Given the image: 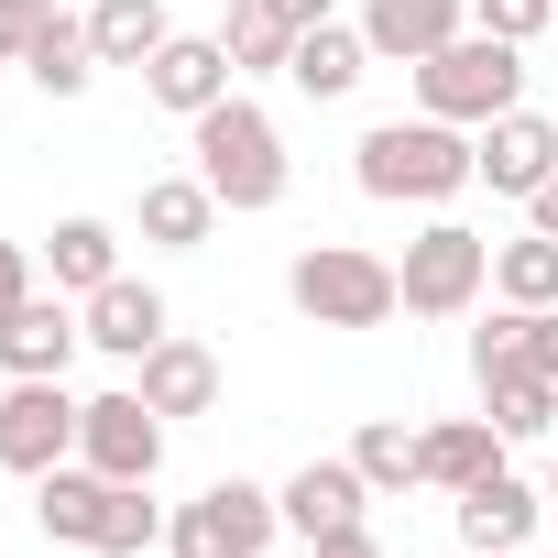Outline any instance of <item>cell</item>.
I'll use <instances>...</instances> for the list:
<instances>
[{
  "instance_id": "obj_1",
  "label": "cell",
  "mask_w": 558,
  "mask_h": 558,
  "mask_svg": "<svg viewBox=\"0 0 558 558\" xmlns=\"http://www.w3.org/2000/svg\"><path fill=\"white\" fill-rule=\"evenodd\" d=\"M351 175H362V197H384V208H449L460 186H482V143L460 132V121H373L362 132V154H351Z\"/></svg>"
},
{
  "instance_id": "obj_2",
  "label": "cell",
  "mask_w": 558,
  "mask_h": 558,
  "mask_svg": "<svg viewBox=\"0 0 558 558\" xmlns=\"http://www.w3.org/2000/svg\"><path fill=\"white\" fill-rule=\"evenodd\" d=\"M186 143H197V175H208V197H219L230 219H252V208L286 197V132H274V110H252L241 88H230L219 110H197Z\"/></svg>"
},
{
  "instance_id": "obj_3",
  "label": "cell",
  "mask_w": 558,
  "mask_h": 558,
  "mask_svg": "<svg viewBox=\"0 0 558 558\" xmlns=\"http://www.w3.org/2000/svg\"><path fill=\"white\" fill-rule=\"evenodd\" d=\"M286 296H296V318H318V329H384L405 296H395V263L384 252H362V241H307L296 263H286Z\"/></svg>"
},
{
  "instance_id": "obj_4",
  "label": "cell",
  "mask_w": 558,
  "mask_h": 558,
  "mask_svg": "<svg viewBox=\"0 0 558 558\" xmlns=\"http://www.w3.org/2000/svg\"><path fill=\"white\" fill-rule=\"evenodd\" d=\"M514 99H525V45H504V34H460V45H438V56L416 66V110H427V121L482 132V121H504Z\"/></svg>"
},
{
  "instance_id": "obj_5",
  "label": "cell",
  "mask_w": 558,
  "mask_h": 558,
  "mask_svg": "<svg viewBox=\"0 0 558 558\" xmlns=\"http://www.w3.org/2000/svg\"><path fill=\"white\" fill-rule=\"evenodd\" d=\"M482 286H493V241H482V230H460V219H427V230L405 241V263H395L405 318H471V307H482Z\"/></svg>"
},
{
  "instance_id": "obj_6",
  "label": "cell",
  "mask_w": 558,
  "mask_h": 558,
  "mask_svg": "<svg viewBox=\"0 0 558 558\" xmlns=\"http://www.w3.org/2000/svg\"><path fill=\"white\" fill-rule=\"evenodd\" d=\"M274 525H286V504H274L263 482H208L197 504L165 514V558H263Z\"/></svg>"
},
{
  "instance_id": "obj_7",
  "label": "cell",
  "mask_w": 558,
  "mask_h": 558,
  "mask_svg": "<svg viewBox=\"0 0 558 558\" xmlns=\"http://www.w3.org/2000/svg\"><path fill=\"white\" fill-rule=\"evenodd\" d=\"M77 460H88L99 482H154V471H165V416L143 405V384L77 405Z\"/></svg>"
},
{
  "instance_id": "obj_8",
  "label": "cell",
  "mask_w": 558,
  "mask_h": 558,
  "mask_svg": "<svg viewBox=\"0 0 558 558\" xmlns=\"http://www.w3.org/2000/svg\"><path fill=\"white\" fill-rule=\"evenodd\" d=\"M56 460H77V395H66V373H56V384H12V395H0V471L45 482Z\"/></svg>"
},
{
  "instance_id": "obj_9",
  "label": "cell",
  "mask_w": 558,
  "mask_h": 558,
  "mask_svg": "<svg viewBox=\"0 0 558 558\" xmlns=\"http://www.w3.org/2000/svg\"><path fill=\"white\" fill-rule=\"evenodd\" d=\"M471 143H482V186H493V197H536V186L558 175V110H525V99H514V110L482 121Z\"/></svg>"
},
{
  "instance_id": "obj_10",
  "label": "cell",
  "mask_w": 558,
  "mask_h": 558,
  "mask_svg": "<svg viewBox=\"0 0 558 558\" xmlns=\"http://www.w3.org/2000/svg\"><path fill=\"white\" fill-rule=\"evenodd\" d=\"M77 351H88V318L66 296H23L12 318H0V373H12V384H56Z\"/></svg>"
},
{
  "instance_id": "obj_11",
  "label": "cell",
  "mask_w": 558,
  "mask_h": 558,
  "mask_svg": "<svg viewBox=\"0 0 558 558\" xmlns=\"http://www.w3.org/2000/svg\"><path fill=\"white\" fill-rule=\"evenodd\" d=\"M471 34V0H362V45L373 66H427L438 45Z\"/></svg>"
},
{
  "instance_id": "obj_12",
  "label": "cell",
  "mask_w": 558,
  "mask_h": 558,
  "mask_svg": "<svg viewBox=\"0 0 558 558\" xmlns=\"http://www.w3.org/2000/svg\"><path fill=\"white\" fill-rule=\"evenodd\" d=\"M230 77H241V66H230V45H219V34H175V45L143 66V99H154V110H175V121H197V110H219V99H230Z\"/></svg>"
},
{
  "instance_id": "obj_13",
  "label": "cell",
  "mask_w": 558,
  "mask_h": 558,
  "mask_svg": "<svg viewBox=\"0 0 558 558\" xmlns=\"http://www.w3.org/2000/svg\"><path fill=\"white\" fill-rule=\"evenodd\" d=\"M274 504H286V536H329V525H362L373 482H362V460L340 449V460H307L286 493H274Z\"/></svg>"
},
{
  "instance_id": "obj_14",
  "label": "cell",
  "mask_w": 558,
  "mask_h": 558,
  "mask_svg": "<svg viewBox=\"0 0 558 558\" xmlns=\"http://www.w3.org/2000/svg\"><path fill=\"white\" fill-rule=\"evenodd\" d=\"M132 384H143V405H154V416H208V405H219V351H197V340H175V329H165V340L132 362Z\"/></svg>"
},
{
  "instance_id": "obj_15",
  "label": "cell",
  "mask_w": 558,
  "mask_h": 558,
  "mask_svg": "<svg viewBox=\"0 0 558 558\" xmlns=\"http://www.w3.org/2000/svg\"><path fill=\"white\" fill-rule=\"evenodd\" d=\"M77 318H88V351H110V362H143V351L175 329V318H165V296H154V286H132V274H110V286H99Z\"/></svg>"
},
{
  "instance_id": "obj_16",
  "label": "cell",
  "mask_w": 558,
  "mask_h": 558,
  "mask_svg": "<svg viewBox=\"0 0 558 558\" xmlns=\"http://www.w3.org/2000/svg\"><path fill=\"white\" fill-rule=\"evenodd\" d=\"M362 66H373L362 23H340V12H329V23H307V34H296L286 88H296V99H351V88H362Z\"/></svg>"
},
{
  "instance_id": "obj_17",
  "label": "cell",
  "mask_w": 558,
  "mask_h": 558,
  "mask_svg": "<svg viewBox=\"0 0 558 558\" xmlns=\"http://www.w3.org/2000/svg\"><path fill=\"white\" fill-rule=\"evenodd\" d=\"M536 514H547V504H536L514 471H482V482L460 493V547H471V558H504V547L536 536Z\"/></svg>"
},
{
  "instance_id": "obj_18",
  "label": "cell",
  "mask_w": 558,
  "mask_h": 558,
  "mask_svg": "<svg viewBox=\"0 0 558 558\" xmlns=\"http://www.w3.org/2000/svg\"><path fill=\"white\" fill-rule=\"evenodd\" d=\"M23 77H34L45 99H88V77H99L88 12H45V23H34V45H23Z\"/></svg>"
},
{
  "instance_id": "obj_19",
  "label": "cell",
  "mask_w": 558,
  "mask_h": 558,
  "mask_svg": "<svg viewBox=\"0 0 558 558\" xmlns=\"http://www.w3.org/2000/svg\"><path fill=\"white\" fill-rule=\"evenodd\" d=\"M132 219H143V241H154V252H197V241L219 230V197H208V175L186 165V175H154Z\"/></svg>"
},
{
  "instance_id": "obj_20",
  "label": "cell",
  "mask_w": 558,
  "mask_h": 558,
  "mask_svg": "<svg viewBox=\"0 0 558 558\" xmlns=\"http://www.w3.org/2000/svg\"><path fill=\"white\" fill-rule=\"evenodd\" d=\"M99 514H110V482H99L88 460H56V471L34 482V525H45L56 547H99Z\"/></svg>"
},
{
  "instance_id": "obj_21",
  "label": "cell",
  "mask_w": 558,
  "mask_h": 558,
  "mask_svg": "<svg viewBox=\"0 0 558 558\" xmlns=\"http://www.w3.org/2000/svg\"><path fill=\"white\" fill-rule=\"evenodd\" d=\"M416 438H427V482H438V493H471V482L504 471V449H514L493 416H438V427H416Z\"/></svg>"
},
{
  "instance_id": "obj_22",
  "label": "cell",
  "mask_w": 558,
  "mask_h": 558,
  "mask_svg": "<svg viewBox=\"0 0 558 558\" xmlns=\"http://www.w3.org/2000/svg\"><path fill=\"white\" fill-rule=\"evenodd\" d=\"M88 45H99V66H154L175 45V12L165 0H88Z\"/></svg>"
},
{
  "instance_id": "obj_23",
  "label": "cell",
  "mask_w": 558,
  "mask_h": 558,
  "mask_svg": "<svg viewBox=\"0 0 558 558\" xmlns=\"http://www.w3.org/2000/svg\"><path fill=\"white\" fill-rule=\"evenodd\" d=\"M45 274H56V296H99L110 274H121V230H110V219H56Z\"/></svg>"
},
{
  "instance_id": "obj_24",
  "label": "cell",
  "mask_w": 558,
  "mask_h": 558,
  "mask_svg": "<svg viewBox=\"0 0 558 558\" xmlns=\"http://www.w3.org/2000/svg\"><path fill=\"white\" fill-rule=\"evenodd\" d=\"M219 45H230V66H241V77H286L296 23H286V12H263V0H230V12H219Z\"/></svg>"
},
{
  "instance_id": "obj_25",
  "label": "cell",
  "mask_w": 558,
  "mask_h": 558,
  "mask_svg": "<svg viewBox=\"0 0 558 558\" xmlns=\"http://www.w3.org/2000/svg\"><path fill=\"white\" fill-rule=\"evenodd\" d=\"M482 416H493L504 438H547V427H558V384H547L536 362H514V373L482 384Z\"/></svg>"
},
{
  "instance_id": "obj_26",
  "label": "cell",
  "mask_w": 558,
  "mask_h": 558,
  "mask_svg": "<svg viewBox=\"0 0 558 558\" xmlns=\"http://www.w3.org/2000/svg\"><path fill=\"white\" fill-rule=\"evenodd\" d=\"M493 296L504 307H558V241L547 230H525V241L493 252Z\"/></svg>"
},
{
  "instance_id": "obj_27",
  "label": "cell",
  "mask_w": 558,
  "mask_h": 558,
  "mask_svg": "<svg viewBox=\"0 0 558 558\" xmlns=\"http://www.w3.org/2000/svg\"><path fill=\"white\" fill-rule=\"evenodd\" d=\"M351 460H362V482H373V493L427 482V438H416V427H395V416H373V427L351 438Z\"/></svg>"
},
{
  "instance_id": "obj_28",
  "label": "cell",
  "mask_w": 558,
  "mask_h": 558,
  "mask_svg": "<svg viewBox=\"0 0 558 558\" xmlns=\"http://www.w3.org/2000/svg\"><path fill=\"white\" fill-rule=\"evenodd\" d=\"M154 536H165V504H154V482H110L99 558H154Z\"/></svg>"
},
{
  "instance_id": "obj_29",
  "label": "cell",
  "mask_w": 558,
  "mask_h": 558,
  "mask_svg": "<svg viewBox=\"0 0 558 558\" xmlns=\"http://www.w3.org/2000/svg\"><path fill=\"white\" fill-rule=\"evenodd\" d=\"M525 362V307H493L482 329H471V384H493V373H514Z\"/></svg>"
},
{
  "instance_id": "obj_30",
  "label": "cell",
  "mask_w": 558,
  "mask_h": 558,
  "mask_svg": "<svg viewBox=\"0 0 558 558\" xmlns=\"http://www.w3.org/2000/svg\"><path fill=\"white\" fill-rule=\"evenodd\" d=\"M558 23V0H471V34H504V45H536Z\"/></svg>"
},
{
  "instance_id": "obj_31",
  "label": "cell",
  "mask_w": 558,
  "mask_h": 558,
  "mask_svg": "<svg viewBox=\"0 0 558 558\" xmlns=\"http://www.w3.org/2000/svg\"><path fill=\"white\" fill-rule=\"evenodd\" d=\"M23 296H34V252H23V241H0V318H12Z\"/></svg>"
},
{
  "instance_id": "obj_32",
  "label": "cell",
  "mask_w": 558,
  "mask_h": 558,
  "mask_svg": "<svg viewBox=\"0 0 558 558\" xmlns=\"http://www.w3.org/2000/svg\"><path fill=\"white\" fill-rule=\"evenodd\" d=\"M307 558H384V536L373 525H329V536H307Z\"/></svg>"
},
{
  "instance_id": "obj_33",
  "label": "cell",
  "mask_w": 558,
  "mask_h": 558,
  "mask_svg": "<svg viewBox=\"0 0 558 558\" xmlns=\"http://www.w3.org/2000/svg\"><path fill=\"white\" fill-rule=\"evenodd\" d=\"M525 362L558 384V307H525Z\"/></svg>"
},
{
  "instance_id": "obj_34",
  "label": "cell",
  "mask_w": 558,
  "mask_h": 558,
  "mask_svg": "<svg viewBox=\"0 0 558 558\" xmlns=\"http://www.w3.org/2000/svg\"><path fill=\"white\" fill-rule=\"evenodd\" d=\"M23 45H34V12H12V0H0V66H23Z\"/></svg>"
},
{
  "instance_id": "obj_35",
  "label": "cell",
  "mask_w": 558,
  "mask_h": 558,
  "mask_svg": "<svg viewBox=\"0 0 558 558\" xmlns=\"http://www.w3.org/2000/svg\"><path fill=\"white\" fill-rule=\"evenodd\" d=\"M263 12H286V23L307 34V23H329V0H263Z\"/></svg>"
},
{
  "instance_id": "obj_36",
  "label": "cell",
  "mask_w": 558,
  "mask_h": 558,
  "mask_svg": "<svg viewBox=\"0 0 558 558\" xmlns=\"http://www.w3.org/2000/svg\"><path fill=\"white\" fill-rule=\"evenodd\" d=\"M525 208H536V230H547V241H558V175H547V186H536V197H525Z\"/></svg>"
},
{
  "instance_id": "obj_37",
  "label": "cell",
  "mask_w": 558,
  "mask_h": 558,
  "mask_svg": "<svg viewBox=\"0 0 558 558\" xmlns=\"http://www.w3.org/2000/svg\"><path fill=\"white\" fill-rule=\"evenodd\" d=\"M12 12H34V23H45V12H66V0H12Z\"/></svg>"
},
{
  "instance_id": "obj_38",
  "label": "cell",
  "mask_w": 558,
  "mask_h": 558,
  "mask_svg": "<svg viewBox=\"0 0 558 558\" xmlns=\"http://www.w3.org/2000/svg\"><path fill=\"white\" fill-rule=\"evenodd\" d=\"M547 504H558V460H547Z\"/></svg>"
},
{
  "instance_id": "obj_39",
  "label": "cell",
  "mask_w": 558,
  "mask_h": 558,
  "mask_svg": "<svg viewBox=\"0 0 558 558\" xmlns=\"http://www.w3.org/2000/svg\"><path fill=\"white\" fill-rule=\"evenodd\" d=\"M504 558H525V547H504Z\"/></svg>"
}]
</instances>
